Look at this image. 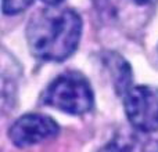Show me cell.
<instances>
[{
    "label": "cell",
    "mask_w": 158,
    "mask_h": 152,
    "mask_svg": "<svg viewBox=\"0 0 158 152\" xmlns=\"http://www.w3.org/2000/svg\"><path fill=\"white\" fill-rule=\"evenodd\" d=\"M60 126L53 118L43 114H25L8 129V138L15 147L27 148L54 138Z\"/></svg>",
    "instance_id": "obj_5"
},
{
    "label": "cell",
    "mask_w": 158,
    "mask_h": 152,
    "mask_svg": "<svg viewBox=\"0 0 158 152\" xmlns=\"http://www.w3.org/2000/svg\"><path fill=\"white\" fill-rule=\"evenodd\" d=\"M42 2H43L44 4H47V6H52V7H56V6H60L61 3L64 2V0H42Z\"/></svg>",
    "instance_id": "obj_10"
},
{
    "label": "cell",
    "mask_w": 158,
    "mask_h": 152,
    "mask_svg": "<svg viewBox=\"0 0 158 152\" xmlns=\"http://www.w3.org/2000/svg\"><path fill=\"white\" fill-rule=\"evenodd\" d=\"M103 64L106 68L114 91L117 95L123 97L132 87V66L122 55L117 53H106L103 54Z\"/></svg>",
    "instance_id": "obj_6"
},
{
    "label": "cell",
    "mask_w": 158,
    "mask_h": 152,
    "mask_svg": "<svg viewBox=\"0 0 158 152\" xmlns=\"http://www.w3.org/2000/svg\"><path fill=\"white\" fill-rule=\"evenodd\" d=\"M97 152H132V145L121 138H114L104 144Z\"/></svg>",
    "instance_id": "obj_8"
},
{
    "label": "cell",
    "mask_w": 158,
    "mask_h": 152,
    "mask_svg": "<svg viewBox=\"0 0 158 152\" xmlns=\"http://www.w3.org/2000/svg\"><path fill=\"white\" fill-rule=\"evenodd\" d=\"M143 152H158V140L150 141L148 144H146Z\"/></svg>",
    "instance_id": "obj_9"
},
{
    "label": "cell",
    "mask_w": 158,
    "mask_h": 152,
    "mask_svg": "<svg viewBox=\"0 0 158 152\" xmlns=\"http://www.w3.org/2000/svg\"><path fill=\"white\" fill-rule=\"evenodd\" d=\"M122 98L126 119L136 130L143 133L158 130V87L132 86Z\"/></svg>",
    "instance_id": "obj_4"
},
{
    "label": "cell",
    "mask_w": 158,
    "mask_h": 152,
    "mask_svg": "<svg viewBox=\"0 0 158 152\" xmlns=\"http://www.w3.org/2000/svg\"><path fill=\"white\" fill-rule=\"evenodd\" d=\"M33 0H2V10L6 15H17L32 6Z\"/></svg>",
    "instance_id": "obj_7"
},
{
    "label": "cell",
    "mask_w": 158,
    "mask_h": 152,
    "mask_svg": "<svg viewBox=\"0 0 158 152\" xmlns=\"http://www.w3.org/2000/svg\"><path fill=\"white\" fill-rule=\"evenodd\" d=\"M93 4L104 22L131 36L147 26L158 0H93Z\"/></svg>",
    "instance_id": "obj_3"
},
{
    "label": "cell",
    "mask_w": 158,
    "mask_h": 152,
    "mask_svg": "<svg viewBox=\"0 0 158 152\" xmlns=\"http://www.w3.org/2000/svg\"><path fill=\"white\" fill-rule=\"evenodd\" d=\"M40 102L64 114L79 116L93 109L94 93L83 75L69 71L50 82L42 93Z\"/></svg>",
    "instance_id": "obj_2"
},
{
    "label": "cell",
    "mask_w": 158,
    "mask_h": 152,
    "mask_svg": "<svg viewBox=\"0 0 158 152\" xmlns=\"http://www.w3.org/2000/svg\"><path fill=\"white\" fill-rule=\"evenodd\" d=\"M83 22L71 8L58 6L38 10L29 18L25 30L31 54L47 62H63L77 51Z\"/></svg>",
    "instance_id": "obj_1"
}]
</instances>
